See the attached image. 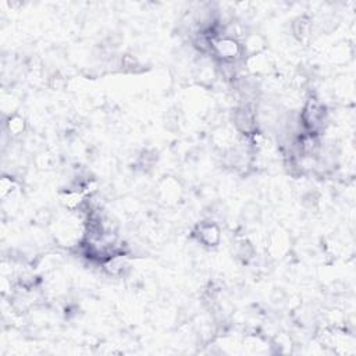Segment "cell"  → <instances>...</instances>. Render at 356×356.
<instances>
[{"label":"cell","mask_w":356,"mask_h":356,"mask_svg":"<svg viewBox=\"0 0 356 356\" xmlns=\"http://www.w3.org/2000/svg\"><path fill=\"white\" fill-rule=\"evenodd\" d=\"M220 239V230L216 224L206 223L199 227V241L208 246H216Z\"/></svg>","instance_id":"6da1fadb"},{"label":"cell","mask_w":356,"mask_h":356,"mask_svg":"<svg viewBox=\"0 0 356 356\" xmlns=\"http://www.w3.org/2000/svg\"><path fill=\"white\" fill-rule=\"evenodd\" d=\"M8 130H10V133L13 134V135L22 133V130H24V120L20 119V117L10 119V121H8Z\"/></svg>","instance_id":"7a4b0ae2"}]
</instances>
